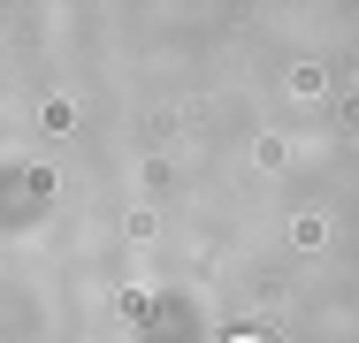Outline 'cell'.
I'll return each instance as SVG.
<instances>
[{
  "label": "cell",
  "instance_id": "obj_1",
  "mask_svg": "<svg viewBox=\"0 0 359 343\" xmlns=\"http://www.w3.org/2000/svg\"><path fill=\"white\" fill-rule=\"evenodd\" d=\"M237 343H252V336H237Z\"/></svg>",
  "mask_w": 359,
  "mask_h": 343
}]
</instances>
